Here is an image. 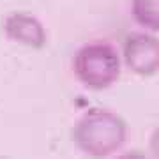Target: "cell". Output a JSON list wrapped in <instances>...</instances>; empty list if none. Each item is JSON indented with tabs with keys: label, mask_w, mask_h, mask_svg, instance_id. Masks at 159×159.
Masks as SVG:
<instances>
[{
	"label": "cell",
	"mask_w": 159,
	"mask_h": 159,
	"mask_svg": "<svg viewBox=\"0 0 159 159\" xmlns=\"http://www.w3.org/2000/svg\"><path fill=\"white\" fill-rule=\"evenodd\" d=\"M117 159H150V157L145 156L143 152H140V150H131V152H124L117 156Z\"/></svg>",
	"instance_id": "7"
},
{
	"label": "cell",
	"mask_w": 159,
	"mask_h": 159,
	"mask_svg": "<svg viewBox=\"0 0 159 159\" xmlns=\"http://www.w3.org/2000/svg\"><path fill=\"white\" fill-rule=\"evenodd\" d=\"M122 71V57L117 46L108 41L87 43L74 53L73 73L83 87L106 90L115 85Z\"/></svg>",
	"instance_id": "2"
},
{
	"label": "cell",
	"mask_w": 159,
	"mask_h": 159,
	"mask_svg": "<svg viewBox=\"0 0 159 159\" xmlns=\"http://www.w3.org/2000/svg\"><path fill=\"white\" fill-rule=\"evenodd\" d=\"M4 34L11 43L29 48H43L48 41L46 29L39 18L29 12H12L4 20Z\"/></svg>",
	"instance_id": "4"
},
{
	"label": "cell",
	"mask_w": 159,
	"mask_h": 159,
	"mask_svg": "<svg viewBox=\"0 0 159 159\" xmlns=\"http://www.w3.org/2000/svg\"><path fill=\"white\" fill-rule=\"evenodd\" d=\"M127 140V124L119 113L106 108H90L73 127V142L94 159H106L119 152Z\"/></svg>",
	"instance_id": "1"
},
{
	"label": "cell",
	"mask_w": 159,
	"mask_h": 159,
	"mask_svg": "<svg viewBox=\"0 0 159 159\" xmlns=\"http://www.w3.org/2000/svg\"><path fill=\"white\" fill-rule=\"evenodd\" d=\"M122 62L138 76H154L159 73V37L154 32H131L122 44Z\"/></svg>",
	"instance_id": "3"
},
{
	"label": "cell",
	"mask_w": 159,
	"mask_h": 159,
	"mask_svg": "<svg viewBox=\"0 0 159 159\" xmlns=\"http://www.w3.org/2000/svg\"><path fill=\"white\" fill-rule=\"evenodd\" d=\"M148 152H150V159H159V125L152 131V134H150Z\"/></svg>",
	"instance_id": "6"
},
{
	"label": "cell",
	"mask_w": 159,
	"mask_h": 159,
	"mask_svg": "<svg viewBox=\"0 0 159 159\" xmlns=\"http://www.w3.org/2000/svg\"><path fill=\"white\" fill-rule=\"evenodd\" d=\"M131 16L147 32H159V0H131Z\"/></svg>",
	"instance_id": "5"
}]
</instances>
